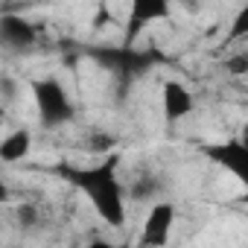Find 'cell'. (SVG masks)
Wrapping results in <instances>:
<instances>
[{
	"mask_svg": "<svg viewBox=\"0 0 248 248\" xmlns=\"http://www.w3.org/2000/svg\"><path fill=\"white\" fill-rule=\"evenodd\" d=\"M120 167V155L108 152L105 161L85 167V170H64V175L91 199L93 210L99 213V219L111 228H120L126 222V196H123V184L117 175Z\"/></svg>",
	"mask_w": 248,
	"mask_h": 248,
	"instance_id": "1",
	"label": "cell"
},
{
	"mask_svg": "<svg viewBox=\"0 0 248 248\" xmlns=\"http://www.w3.org/2000/svg\"><path fill=\"white\" fill-rule=\"evenodd\" d=\"M32 96H35V108H38V120L44 126H64L73 120V102L67 96V91L62 88L59 79H38L32 82Z\"/></svg>",
	"mask_w": 248,
	"mask_h": 248,
	"instance_id": "2",
	"label": "cell"
},
{
	"mask_svg": "<svg viewBox=\"0 0 248 248\" xmlns=\"http://www.w3.org/2000/svg\"><path fill=\"white\" fill-rule=\"evenodd\" d=\"M38 30L24 15H0V50L6 53H24L35 47Z\"/></svg>",
	"mask_w": 248,
	"mask_h": 248,
	"instance_id": "3",
	"label": "cell"
},
{
	"mask_svg": "<svg viewBox=\"0 0 248 248\" xmlns=\"http://www.w3.org/2000/svg\"><path fill=\"white\" fill-rule=\"evenodd\" d=\"M207 158L219 167H225L236 181H248V149L239 138H231L225 143H216V146H204Z\"/></svg>",
	"mask_w": 248,
	"mask_h": 248,
	"instance_id": "4",
	"label": "cell"
},
{
	"mask_svg": "<svg viewBox=\"0 0 248 248\" xmlns=\"http://www.w3.org/2000/svg\"><path fill=\"white\" fill-rule=\"evenodd\" d=\"M172 225H175V204L172 202H155L152 210L146 213L140 245H155V248L158 245H167Z\"/></svg>",
	"mask_w": 248,
	"mask_h": 248,
	"instance_id": "5",
	"label": "cell"
},
{
	"mask_svg": "<svg viewBox=\"0 0 248 248\" xmlns=\"http://www.w3.org/2000/svg\"><path fill=\"white\" fill-rule=\"evenodd\" d=\"M161 105H164V117H167V123H178V120L190 117V114H193V108H196L193 93H190V91H187V85H181L178 79L164 82Z\"/></svg>",
	"mask_w": 248,
	"mask_h": 248,
	"instance_id": "6",
	"label": "cell"
},
{
	"mask_svg": "<svg viewBox=\"0 0 248 248\" xmlns=\"http://www.w3.org/2000/svg\"><path fill=\"white\" fill-rule=\"evenodd\" d=\"M170 3L172 0H132V24H129V38L143 30L152 21H161L170 15Z\"/></svg>",
	"mask_w": 248,
	"mask_h": 248,
	"instance_id": "7",
	"label": "cell"
},
{
	"mask_svg": "<svg viewBox=\"0 0 248 248\" xmlns=\"http://www.w3.org/2000/svg\"><path fill=\"white\" fill-rule=\"evenodd\" d=\"M30 146H32V138L27 129H15L9 132L3 140H0V161L3 164H18L30 155Z\"/></svg>",
	"mask_w": 248,
	"mask_h": 248,
	"instance_id": "8",
	"label": "cell"
},
{
	"mask_svg": "<svg viewBox=\"0 0 248 248\" xmlns=\"http://www.w3.org/2000/svg\"><path fill=\"white\" fill-rule=\"evenodd\" d=\"M155 193H158V181L152 175H143L132 187V199H138V202H149V199H155Z\"/></svg>",
	"mask_w": 248,
	"mask_h": 248,
	"instance_id": "9",
	"label": "cell"
},
{
	"mask_svg": "<svg viewBox=\"0 0 248 248\" xmlns=\"http://www.w3.org/2000/svg\"><path fill=\"white\" fill-rule=\"evenodd\" d=\"M15 216H18L21 228H35V225L41 222V213H38V207H35V204H30V202L18 204V207H15Z\"/></svg>",
	"mask_w": 248,
	"mask_h": 248,
	"instance_id": "10",
	"label": "cell"
},
{
	"mask_svg": "<svg viewBox=\"0 0 248 248\" xmlns=\"http://www.w3.org/2000/svg\"><path fill=\"white\" fill-rule=\"evenodd\" d=\"M245 35H248V9L242 6V9L236 12V21H233L231 32H228V41H239V38H245Z\"/></svg>",
	"mask_w": 248,
	"mask_h": 248,
	"instance_id": "11",
	"label": "cell"
},
{
	"mask_svg": "<svg viewBox=\"0 0 248 248\" xmlns=\"http://www.w3.org/2000/svg\"><path fill=\"white\" fill-rule=\"evenodd\" d=\"M225 70L233 73V76H245V73H248V56H245V53L231 56V59L225 62Z\"/></svg>",
	"mask_w": 248,
	"mask_h": 248,
	"instance_id": "12",
	"label": "cell"
},
{
	"mask_svg": "<svg viewBox=\"0 0 248 248\" xmlns=\"http://www.w3.org/2000/svg\"><path fill=\"white\" fill-rule=\"evenodd\" d=\"M91 149H93V152H99V155H108V152H114V138H111V135L96 132V135L91 138Z\"/></svg>",
	"mask_w": 248,
	"mask_h": 248,
	"instance_id": "13",
	"label": "cell"
},
{
	"mask_svg": "<svg viewBox=\"0 0 248 248\" xmlns=\"http://www.w3.org/2000/svg\"><path fill=\"white\" fill-rule=\"evenodd\" d=\"M9 199V187H6V178H3V161H0V202Z\"/></svg>",
	"mask_w": 248,
	"mask_h": 248,
	"instance_id": "14",
	"label": "cell"
},
{
	"mask_svg": "<svg viewBox=\"0 0 248 248\" xmlns=\"http://www.w3.org/2000/svg\"><path fill=\"white\" fill-rule=\"evenodd\" d=\"M0 117H3V93H0Z\"/></svg>",
	"mask_w": 248,
	"mask_h": 248,
	"instance_id": "15",
	"label": "cell"
}]
</instances>
